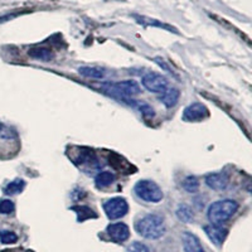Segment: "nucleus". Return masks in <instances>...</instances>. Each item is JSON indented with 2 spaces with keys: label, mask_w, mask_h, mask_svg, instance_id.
I'll use <instances>...</instances> for the list:
<instances>
[{
  "label": "nucleus",
  "mask_w": 252,
  "mask_h": 252,
  "mask_svg": "<svg viewBox=\"0 0 252 252\" xmlns=\"http://www.w3.org/2000/svg\"><path fill=\"white\" fill-rule=\"evenodd\" d=\"M13 136L12 130L9 129L8 126L0 123V138L1 139H10Z\"/></svg>",
  "instance_id": "24"
},
{
  "label": "nucleus",
  "mask_w": 252,
  "mask_h": 252,
  "mask_svg": "<svg viewBox=\"0 0 252 252\" xmlns=\"http://www.w3.org/2000/svg\"><path fill=\"white\" fill-rule=\"evenodd\" d=\"M28 252H33V251H28Z\"/></svg>",
  "instance_id": "26"
},
{
  "label": "nucleus",
  "mask_w": 252,
  "mask_h": 252,
  "mask_svg": "<svg viewBox=\"0 0 252 252\" xmlns=\"http://www.w3.org/2000/svg\"><path fill=\"white\" fill-rule=\"evenodd\" d=\"M115 181H116L115 174L110 172H100L94 178V184L97 188H106V187L111 186Z\"/></svg>",
  "instance_id": "16"
},
{
  "label": "nucleus",
  "mask_w": 252,
  "mask_h": 252,
  "mask_svg": "<svg viewBox=\"0 0 252 252\" xmlns=\"http://www.w3.org/2000/svg\"><path fill=\"white\" fill-rule=\"evenodd\" d=\"M28 55L38 61H51L53 58V52L46 47H33L29 49Z\"/></svg>",
  "instance_id": "14"
},
{
  "label": "nucleus",
  "mask_w": 252,
  "mask_h": 252,
  "mask_svg": "<svg viewBox=\"0 0 252 252\" xmlns=\"http://www.w3.org/2000/svg\"><path fill=\"white\" fill-rule=\"evenodd\" d=\"M101 90L106 92L110 96H114L115 98L126 101L129 97H132L135 94H140V86L139 83L134 80L120 81V82H107L103 83Z\"/></svg>",
  "instance_id": "2"
},
{
  "label": "nucleus",
  "mask_w": 252,
  "mask_h": 252,
  "mask_svg": "<svg viewBox=\"0 0 252 252\" xmlns=\"http://www.w3.org/2000/svg\"><path fill=\"white\" fill-rule=\"evenodd\" d=\"M168 80L165 76L160 75V73H155V72H150L146 73L143 78H141V85L145 87L148 91L154 92V94H161L168 89Z\"/></svg>",
  "instance_id": "6"
},
{
  "label": "nucleus",
  "mask_w": 252,
  "mask_h": 252,
  "mask_svg": "<svg viewBox=\"0 0 252 252\" xmlns=\"http://www.w3.org/2000/svg\"><path fill=\"white\" fill-rule=\"evenodd\" d=\"M134 18L136 19L139 24H143L145 27H157V28H163L165 31H169V32H174L178 34V31L173 27L168 26V24L163 23L160 20H157V19H153V18H148V17H144V15H134Z\"/></svg>",
  "instance_id": "13"
},
{
  "label": "nucleus",
  "mask_w": 252,
  "mask_h": 252,
  "mask_svg": "<svg viewBox=\"0 0 252 252\" xmlns=\"http://www.w3.org/2000/svg\"><path fill=\"white\" fill-rule=\"evenodd\" d=\"M135 194L138 195L140 199L148 203H158L163 199V190L159 188L157 183L148 179L139 181L134 188Z\"/></svg>",
  "instance_id": "4"
},
{
  "label": "nucleus",
  "mask_w": 252,
  "mask_h": 252,
  "mask_svg": "<svg viewBox=\"0 0 252 252\" xmlns=\"http://www.w3.org/2000/svg\"><path fill=\"white\" fill-rule=\"evenodd\" d=\"M182 186H183V188L186 189L188 193H195L198 192V189H199V181H198L194 175H189V177H187L186 179H184Z\"/></svg>",
  "instance_id": "20"
},
{
  "label": "nucleus",
  "mask_w": 252,
  "mask_h": 252,
  "mask_svg": "<svg viewBox=\"0 0 252 252\" xmlns=\"http://www.w3.org/2000/svg\"><path fill=\"white\" fill-rule=\"evenodd\" d=\"M1 252H13V251H10V250H5V251H1Z\"/></svg>",
  "instance_id": "25"
},
{
  "label": "nucleus",
  "mask_w": 252,
  "mask_h": 252,
  "mask_svg": "<svg viewBox=\"0 0 252 252\" xmlns=\"http://www.w3.org/2000/svg\"><path fill=\"white\" fill-rule=\"evenodd\" d=\"M203 229L209 240L212 241L216 246H220L223 244L228 235V229L222 227L220 224H208V226H204Z\"/></svg>",
  "instance_id": "9"
},
{
  "label": "nucleus",
  "mask_w": 252,
  "mask_h": 252,
  "mask_svg": "<svg viewBox=\"0 0 252 252\" xmlns=\"http://www.w3.org/2000/svg\"><path fill=\"white\" fill-rule=\"evenodd\" d=\"M24 188H26V182L20 178H17L4 188V193L8 195H17L23 192Z\"/></svg>",
  "instance_id": "17"
},
{
  "label": "nucleus",
  "mask_w": 252,
  "mask_h": 252,
  "mask_svg": "<svg viewBox=\"0 0 252 252\" xmlns=\"http://www.w3.org/2000/svg\"><path fill=\"white\" fill-rule=\"evenodd\" d=\"M238 203L232 199H222L212 203L208 208V220L213 224H222L237 212Z\"/></svg>",
  "instance_id": "3"
},
{
  "label": "nucleus",
  "mask_w": 252,
  "mask_h": 252,
  "mask_svg": "<svg viewBox=\"0 0 252 252\" xmlns=\"http://www.w3.org/2000/svg\"><path fill=\"white\" fill-rule=\"evenodd\" d=\"M229 178L226 173H212L206 177V184L215 190H223L228 187Z\"/></svg>",
  "instance_id": "10"
},
{
  "label": "nucleus",
  "mask_w": 252,
  "mask_h": 252,
  "mask_svg": "<svg viewBox=\"0 0 252 252\" xmlns=\"http://www.w3.org/2000/svg\"><path fill=\"white\" fill-rule=\"evenodd\" d=\"M105 213L110 220H119L129 212V204L121 197H115L103 203Z\"/></svg>",
  "instance_id": "5"
},
{
  "label": "nucleus",
  "mask_w": 252,
  "mask_h": 252,
  "mask_svg": "<svg viewBox=\"0 0 252 252\" xmlns=\"http://www.w3.org/2000/svg\"><path fill=\"white\" fill-rule=\"evenodd\" d=\"M107 235L110 236L114 242L118 244H123L125 241L129 240L130 237V229L123 222H118V223H111L107 227Z\"/></svg>",
  "instance_id": "8"
},
{
  "label": "nucleus",
  "mask_w": 252,
  "mask_h": 252,
  "mask_svg": "<svg viewBox=\"0 0 252 252\" xmlns=\"http://www.w3.org/2000/svg\"><path fill=\"white\" fill-rule=\"evenodd\" d=\"M71 209L77 213L78 222H83V220H90V218H97V215H96V213H94V211H92V209L87 206L72 207Z\"/></svg>",
  "instance_id": "18"
},
{
  "label": "nucleus",
  "mask_w": 252,
  "mask_h": 252,
  "mask_svg": "<svg viewBox=\"0 0 252 252\" xmlns=\"http://www.w3.org/2000/svg\"><path fill=\"white\" fill-rule=\"evenodd\" d=\"M177 217L182 220V222H190L193 220V212L192 209L189 208L187 204H181V206L178 207L177 209Z\"/></svg>",
  "instance_id": "19"
},
{
  "label": "nucleus",
  "mask_w": 252,
  "mask_h": 252,
  "mask_svg": "<svg viewBox=\"0 0 252 252\" xmlns=\"http://www.w3.org/2000/svg\"><path fill=\"white\" fill-rule=\"evenodd\" d=\"M18 241V236L12 231H6V229H0V242L4 245H12L15 244Z\"/></svg>",
  "instance_id": "21"
},
{
  "label": "nucleus",
  "mask_w": 252,
  "mask_h": 252,
  "mask_svg": "<svg viewBox=\"0 0 252 252\" xmlns=\"http://www.w3.org/2000/svg\"><path fill=\"white\" fill-rule=\"evenodd\" d=\"M15 206L10 199H3L0 201V213L1 215H10L14 212Z\"/></svg>",
  "instance_id": "22"
},
{
  "label": "nucleus",
  "mask_w": 252,
  "mask_h": 252,
  "mask_svg": "<svg viewBox=\"0 0 252 252\" xmlns=\"http://www.w3.org/2000/svg\"><path fill=\"white\" fill-rule=\"evenodd\" d=\"M78 72H80L81 76L87 78L101 80V78L105 77V69L101 68V67H80V68H78Z\"/></svg>",
  "instance_id": "15"
},
{
  "label": "nucleus",
  "mask_w": 252,
  "mask_h": 252,
  "mask_svg": "<svg viewBox=\"0 0 252 252\" xmlns=\"http://www.w3.org/2000/svg\"><path fill=\"white\" fill-rule=\"evenodd\" d=\"M182 240H183V247L186 252H206L197 236L193 235V233L184 232L182 236Z\"/></svg>",
  "instance_id": "11"
},
{
  "label": "nucleus",
  "mask_w": 252,
  "mask_h": 252,
  "mask_svg": "<svg viewBox=\"0 0 252 252\" xmlns=\"http://www.w3.org/2000/svg\"><path fill=\"white\" fill-rule=\"evenodd\" d=\"M127 252H149V249L145 246L141 242H138V241H135L127 247Z\"/></svg>",
  "instance_id": "23"
},
{
  "label": "nucleus",
  "mask_w": 252,
  "mask_h": 252,
  "mask_svg": "<svg viewBox=\"0 0 252 252\" xmlns=\"http://www.w3.org/2000/svg\"><path fill=\"white\" fill-rule=\"evenodd\" d=\"M136 232L148 240H158L165 233V224L161 216L146 215L135 223Z\"/></svg>",
  "instance_id": "1"
},
{
  "label": "nucleus",
  "mask_w": 252,
  "mask_h": 252,
  "mask_svg": "<svg viewBox=\"0 0 252 252\" xmlns=\"http://www.w3.org/2000/svg\"><path fill=\"white\" fill-rule=\"evenodd\" d=\"M181 97V92L178 89H166L165 91L161 92L160 96H159V100L161 101L165 107H173L177 105V102L179 101Z\"/></svg>",
  "instance_id": "12"
},
{
  "label": "nucleus",
  "mask_w": 252,
  "mask_h": 252,
  "mask_svg": "<svg viewBox=\"0 0 252 252\" xmlns=\"http://www.w3.org/2000/svg\"><path fill=\"white\" fill-rule=\"evenodd\" d=\"M209 116V111L203 103L194 102L187 106L183 111V120L189 123H197L202 121Z\"/></svg>",
  "instance_id": "7"
}]
</instances>
